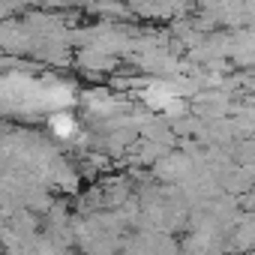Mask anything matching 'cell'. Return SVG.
<instances>
[{
	"label": "cell",
	"mask_w": 255,
	"mask_h": 255,
	"mask_svg": "<svg viewBox=\"0 0 255 255\" xmlns=\"http://www.w3.org/2000/svg\"><path fill=\"white\" fill-rule=\"evenodd\" d=\"M39 36L27 27V21L21 18H3V27H0V48L3 54H33Z\"/></svg>",
	"instance_id": "1"
},
{
	"label": "cell",
	"mask_w": 255,
	"mask_h": 255,
	"mask_svg": "<svg viewBox=\"0 0 255 255\" xmlns=\"http://www.w3.org/2000/svg\"><path fill=\"white\" fill-rule=\"evenodd\" d=\"M228 243L231 249H255V222L249 213L228 231Z\"/></svg>",
	"instance_id": "3"
},
{
	"label": "cell",
	"mask_w": 255,
	"mask_h": 255,
	"mask_svg": "<svg viewBox=\"0 0 255 255\" xmlns=\"http://www.w3.org/2000/svg\"><path fill=\"white\" fill-rule=\"evenodd\" d=\"M45 126H48L51 138L60 141V144H75V138H78V132H81V123H78V117H75L69 108L51 111V114L45 117Z\"/></svg>",
	"instance_id": "2"
},
{
	"label": "cell",
	"mask_w": 255,
	"mask_h": 255,
	"mask_svg": "<svg viewBox=\"0 0 255 255\" xmlns=\"http://www.w3.org/2000/svg\"><path fill=\"white\" fill-rule=\"evenodd\" d=\"M237 204H240V210L255 213V186H249L246 192H240V195H237Z\"/></svg>",
	"instance_id": "5"
},
{
	"label": "cell",
	"mask_w": 255,
	"mask_h": 255,
	"mask_svg": "<svg viewBox=\"0 0 255 255\" xmlns=\"http://www.w3.org/2000/svg\"><path fill=\"white\" fill-rule=\"evenodd\" d=\"M192 111V102L186 99V96H171L168 102H165V108H162V114L174 123V120H180V117H186Z\"/></svg>",
	"instance_id": "4"
}]
</instances>
